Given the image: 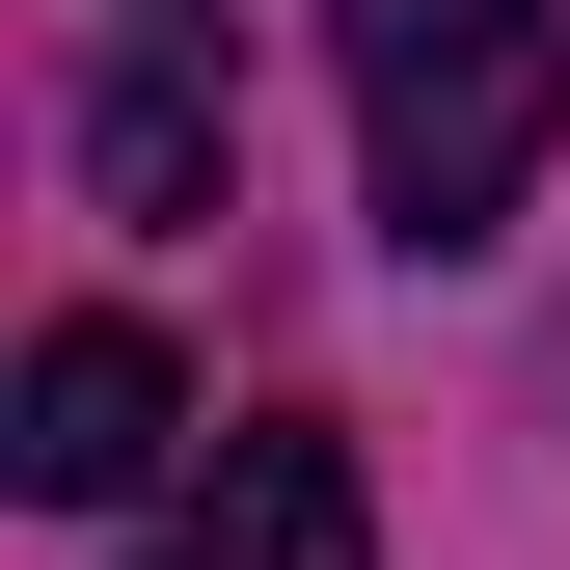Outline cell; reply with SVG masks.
<instances>
[{"label": "cell", "instance_id": "cell-3", "mask_svg": "<svg viewBox=\"0 0 570 570\" xmlns=\"http://www.w3.org/2000/svg\"><path fill=\"white\" fill-rule=\"evenodd\" d=\"M0 462H28L55 517L164 489V462H190V381H164V326H55V353H28V407H0Z\"/></svg>", "mask_w": 570, "mask_h": 570}, {"label": "cell", "instance_id": "cell-1", "mask_svg": "<svg viewBox=\"0 0 570 570\" xmlns=\"http://www.w3.org/2000/svg\"><path fill=\"white\" fill-rule=\"evenodd\" d=\"M326 28H353V164H381V245L462 272V245L570 164V28H543V0H326Z\"/></svg>", "mask_w": 570, "mask_h": 570}, {"label": "cell", "instance_id": "cell-4", "mask_svg": "<svg viewBox=\"0 0 570 570\" xmlns=\"http://www.w3.org/2000/svg\"><path fill=\"white\" fill-rule=\"evenodd\" d=\"M82 190H109V218H190V190H218V82H190V55H136V82L82 109Z\"/></svg>", "mask_w": 570, "mask_h": 570}, {"label": "cell", "instance_id": "cell-2", "mask_svg": "<svg viewBox=\"0 0 570 570\" xmlns=\"http://www.w3.org/2000/svg\"><path fill=\"white\" fill-rule=\"evenodd\" d=\"M164 570H381V489H353V435H326V407H245V435L190 462Z\"/></svg>", "mask_w": 570, "mask_h": 570}]
</instances>
